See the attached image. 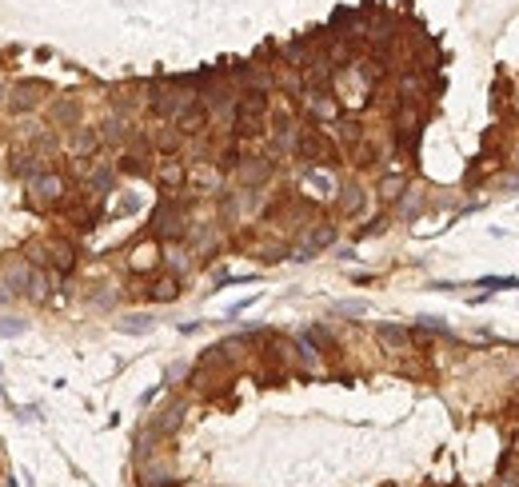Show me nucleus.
<instances>
[{
  "mask_svg": "<svg viewBox=\"0 0 519 487\" xmlns=\"http://www.w3.org/2000/svg\"><path fill=\"white\" fill-rule=\"evenodd\" d=\"M268 176H272V164H268V160H244V164H240V184H244V188L264 184Z\"/></svg>",
  "mask_w": 519,
  "mask_h": 487,
  "instance_id": "10",
  "label": "nucleus"
},
{
  "mask_svg": "<svg viewBox=\"0 0 519 487\" xmlns=\"http://www.w3.org/2000/svg\"><path fill=\"white\" fill-rule=\"evenodd\" d=\"M296 156L307 164H316V168H328V164L340 160V152H336V144H331L324 132H316V128H307L296 136Z\"/></svg>",
  "mask_w": 519,
  "mask_h": 487,
  "instance_id": "2",
  "label": "nucleus"
},
{
  "mask_svg": "<svg viewBox=\"0 0 519 487\" xmlns=\"http://www.w3.org/2000/svg\"><path fill=\"white\" fill-rule=\"evenodd\" d=\"M331 240H336V228H331V224H320V228H312V232H307L304 240L296 244V260H312L316 252H324Z\"/></svg>",
  "mask_w": 519,
  "mask_h": 487,
  "instance_id": "6",
  "label": "nucleus"
},
{
  "mask_svg": "<svg viewBox=\"0 0 519 487\" xmlns=\"http://www.w3.org/2000/svg\"><path fill=\"white\" fill-rule=\"evenodd\" d=\"M156 144H160V148H164L168 156H172V152L180 148V132H160V136H156Z\"/></svg>",
  "mask_w": 519,
  "mask_h": 487,
  "instance_id": "28",
  "label": "nucleus"
},
{
  "mask_svg": "<svg viewBox=\"0 0 519 487\" xmlns=\"http://www.w3.org/2000/svg\"><path fill=\"white\" fill-rule=\"evenodd\" d=\"M355 164H359V168H368V164H376V148L359 140V144H355Z\"/></svg>",
  "mask_w": 519,
  "mask_h": 487,
  "instance_id": "25",
  "label": "nucleus"
},
{
  "mask_svg": "<svg viewBox=\"0 0 519 487\" xmlns=\"http://www.w3.org/2000/svg\"><path fill=\"white\" fill-rule=\"evenodd\" d=\"M204 128H208V108H204V104H188V108L176 116V132H180V136H200Z\"/></svg>",
  "mask_w": 519,
  "mask_h": 487,
  "instance_id": "7",
  "label": "nucleus"
},
{
  "mask_svg": "<svg viewBox=\"0 0 519 487\" xmlns=\"http://www.w3.org/2000/svg\"><path fill=\"white\" fill-rule=\"evenodd\" d=\"M156 264V248H136V255H132V268L140 272V268H152Z\"/></svg>",
  "mask_w": 519,
  "mask_h": 487,
  "instance_id": "24",
  "label": "nucleus"
},
{
  "mask_svg": "<svg viewBox=\"0 0 519 487\" xmlns=\"http://www.w3.org/2000/svg\"><path fill=\"white\" fill-rule=\"evenodd\" d=\"M152 232L164 236V240H180L184 236V208L180 204H160L152 216Z\"/></svg>",
  "mask_w": 519,
  "mask_h": 487,
  "instance_id": "3",
  "label": "nucleus"
},
{
  "mask_svg": "<svg viewBox=\"0 0 519 487\" xmlns=\"http://www.w3.org/2000/svg\"><path fill=\"white\" fill-rule=\"evenodd\" d=\"M24 327H28L24 320H0V336H21Z\"/></svg>",
  "mask_w": 519,
  "mask_h": 487,
  "instance_id": "32",
  "label": "nucleus"
},
{
  "mask_svg": "<svg viewBox=\"0 0 519 487\" xmlns=\"http://www.w3.org/2000/svg\"><path fill=\"white\" fill-rule=\"evenodd\" d=\"M188 104H196L188 92H160V96H152V112H156V116H180Z\"/></svg>",
  "mask_w": 519,
  "mask_h": 487,
  "instance_id": "8",
  "label": "nucleus"
},
{
  "mask_svg": "<svg viewBox=\"0 0 519 487\" xmlns=\"http://www.w3.org/2000/svg\"><path fill=\"white\" fill-rule=\"evenodd\" d=\"M403 188H407L403 176H383V180H379V196H383V200H396V196H403Z\"/></svg>",
  "mask_w": 519,
  "mask_h": 487,
  "instance_id": "18",
  "label": "nucleus"
},
{
  "mask_svg": "<svg viewBox=\"0 0 519 487\" xmlns=\"http://www.w3.org/2000/svg\"><path fill=\"white\" fill-rule=\"evenodd\" d=\"M48 252H52V264H56L60 272H72V268H76V248H72L68 240H52Z\"/></svg>",
  "mask_w": 519,
  "mask_h": 487,
  "instance_id": "12",
  "label": "nucleus"
},
{
  "mask_svg": "<svg viewBox=\"0 0 519 487\" xmlns=\"http://www.w3.org/2000/svg\"><path fill=\"white\" fill-rule=\"evenodd\" d=\"M307 184L316 188V196H328V192H331V180H328V176H320V172H312V176H307Z\"/></svg>",
  "mask_w": 519,
  "mask_h": 487,
  "instance_id": "29",
  "label": "nucleus"
},
{
  "mask_svg": "<svg viewBox=\"0 0 519 487\" xmlns=\"http://www.w3.org/2000/svg\"><path fill=\"white\" fill-rule=\"evenodd\" d=\"M96 148H100V136H96L92 128H76V136H72V156H76V160H88Z\"/></svg>",
  "mask_w": 519,
  "mask_h": 487,
  "instance_id": "11",
  "label": "nucleus"
},
{
  "mask_svg": "<svg viewBox=\"0 0 519 487\" xmlns=\"http://www.w3.org/2000/svg\"><path fill=\"white\" fill-rule=\"evenodd\" d=\"M240 160H244V156H240L236 144H232V148H224V156H220V172H232V168H240Z\"/></svg>",
  "mask_w": 519,
  "mask_h": 487,
  "instance_id": "23",
  "label": "nucleus"
},
{
  "mask_svg": "<svg viewBox=\"0 0 519 487\" xmlns=\"http://www.w3.org/2000/svg\"><path fill=\"white\" fill-rule=\"evenodd\" d=\"M104 140H108V144H124V140H128L124 120H108V124H104Z\"/></svg>",
  "mask_w": 519,
  "mask_h": 487,
  "instance_id": "22",
  "label": "nucleus"
},
{
  "mask_svg": "<svg viewBox=\"0 0 519 487\" xmlns=\"http://www.w3.org/2000/svg\"><path fill=\"white\" fill-rule=\"evenodd\" d=\"M264 116H268V92L248 88L236 104V136H260L264 132Z\"/></svg>",
  "mask_w": 519,
  "mask_h": 487,
  "instance_id": "1",
  "label": "nucleus"
},
{
  "mask_svg": "<svg viewBox=\"0 0 519 487\" xmlns=\"http://www.w3.org/2000/svg\"><path fill=\"white\" fill-rule=\"evenodd\" d=\"M40 96H48L45 80H21V84L12 88L8 108H12V112H28V108H36V104H40Z\"/></svg>",
  "mask_w": 519,
  "mask_h": 487,
  "instance_id": "5",
  "label": "nucleus"
},
{
  "mask_svg": "<svg viewBox=\"0 0 519 487\" xmlns=\"http://www.w3.org/2000/svg\"><path fill=\"white\" fill-rule=\"evenodd\" d=\"M379 340L388 344V348H407V332L403 327H392V324H379Z\"/></svg>",
  "mask_w": 519,
  "mask_h": 487,
  "instance_id": "17",
  "label": "nucleus"
},
{
  "mask_svg": "<svg viewBox=\"0 0 519 487\" xmlns=\"http://www.w3.org/2000/svg\"><path fill=\"white\" fill-rule=\"evenodd\" d=\"M45 292H48V279L40 276V272H32V279H28V296H32V300H45Z\"/></svg>",
  "mask_w": 519,
  "mask_h": 487,
  "instance_id": "26",
  "label": "nucleus"
},
{
  "mask_svg": "<svg viewBox=\"0 0 519 487\" xmlns=\"http://www.w3.org/2000/svg\"><path fill=\"white\" fill-rule=\"evenodd\" d=\"M511 412H519V395H516V399H511Z\"/></svg>",
  "mask_w": 519,
  "mask_h": 487,
  "instance_id": "34",
  "label": "nucleus"
},
{
  "mask_svg": "<svg viewBox=\"0 0 519 487\" xmlns=\"http://www.w3.org/2000/svg\"><path fill=\"white\" fill-rule=\"evenodd\" d=\"M120 172H128V176H148V160H144V152H140V156H136V152H132V156H124V160H120Z\"/></svg>",
  "mask_w": 519,
  "mask_h": 487,
  "instance_id": "20",
  "label": "nucleus"
},
{
  "mask_svg": "<svg viewBox=\"0 0 519 487\" xmlns=\"http://www.w3.org/2000/svg\"><path fill=\"white\" fill-rule=\"evenodd\" d=\"M340 136L348 140V144H359V124L355 120H340Z\"/></svg>",
  "mask_w": 519,
  "mask_h": 487,
  "instance_id": "27",
  "label": "nucleus"
},
{
  "mask_svg": "<svg viewBox=\"0 0 519 487\" xmlns=\"http://www.w3.org/2000/svg\"><path fill=\"white\" fill-rule=\"evenodd\" d=\"M116 327L120 332H132V336H136V332H152V316H124Z\"/></svg>",
  "mask_w": 519,
  "mask_h": 487,
  "instance_id": "21",
  "label": "nucleus"
},
{
  "mask_svg": "<svg viewBox=\"0 0 519 487\" xmlns=\"http://www.w3.org/2000/svg\"><path fill=\"white\" fill-rule=\"evenodd\" d=\"M336 312H340V316H359V312H364V303H340Z\"/></svg>",
  "mask_w": 519,
  "mask_h": 487,
  "instance_id": "33",
  "label": "nucleus"
},
{
  "mask_svg": "<svg viewBox=\"0 0 519 487\" xmlns=\"http://www.w3.org/2000/svg\"><path fill=\"white\" fill-rule=\"evenodd\" d=\"M108 188H112V172H108V168H100V172L92 176V192H108Z\"/></svg>",
  "mask_w": 519,
  "mask_h": 487,
  "instance_id": "30",
  "label": "nucleus"
},
{
  "mask_svg": "<svg viewBox=\"0 0 519 487\" xmlns=\"http://www.w3.org/2000/svg\"><path fill=\"white\" fill-rule=\"evenodd\" d=\"M176 292H180V284H176V276H160L156 284H152V300H160V303L176 300Z\"/></svg>",
  "mask_w": 519,
  "mask_h": 487,
  "instance_id": "16",
  "label": "nucleus"
},
{
  "mask_svg": "<svg viewBox=\"0 0 519 487\" xmlns=\"http://www.w3.org/2000/svg\"><path fill=\"white\" fill-rule=\"evenodd\" d=\"M156 180H160V188H168V192H172V188H180V184H184V164L168 156V160L160 164V172H156Z\"/></svg>",
  "mask_w": 519,
  "mask_h": 487,
  "instance_id": "13",
  "label": "nucleus"
},
{
  "mask_svg": "<svg viewBox=\"0 0 519 487\" xmlns=\"http://www.w3.org/2000/svg\"><path fill=\"white\" fill-rule=\"evenodd\" d=\"M499 487H519V471H511V455L503 460V479H499Z\"/></svg>",
  "mask_w": 519,
  "mask_h": 487,
  "instance_id": "31",
  "label": "nucleus"
},
{
  "mask_svg": "<svg viewBox=\"0 0 519 487\" xmlns=\"http://www.w3.org/2000/svg\"><path fill=\"white\" fill-rule=\"evenodd\" d=\"M60 200H64V180H60L56 172L36 176V184H32V204H36V208H52V204H60Z\"/></svg>",
  "mask_w": 519,
  "mask_h": 487,
  "instance_id": "4",
  "label": "nucleus"
},
{
  "mask_svg": "<svg viewBox=\"0 0 519 487\" xmlns=\"http://www.w3.org/2000/svg\"><path fill=\"white\" fill-rule=\"evenodd\" d=\"M359 208H364V188L348 184L344 192H340V216H355Z\"/></svg>",
  "mask_w": 519,
  "mask_h": 487,
  "instance_id": "14",
  "label": "nucleus"
},
{
  "mask_svg": "<svg viewBox=\"0 0 519 487\" xmlns=\"http://www.w3.org/2000/svg\"><path fill=\"white\" fill-rule=\"evenodd\" d=\"M304 104H307V108H312L320 120H331V116H336V100H331L328 88H307V92H304Z\"/></svg>",
  "mask_w": 519,
  "mask_h": 487,
  "instance_id": "9",
  "label": "nucleus"
},
{
  "mask_svg": "<svg viewBox=\"0 0 519 487\" xmlns=\"http://www.w3.org/2000/svg\"><path fill=\"white\" fill-rule=\"evenodd\" d=\"M8 172H12V176H36V172H40V164H36V156H28V152H12Z\"/></svg>",
  "mask_w": 519,
  "mask_h": 487,
  "instance_id": "15",
  "label": "nucleus"
},
{
  "mask_svg": "<svg viewBox=\"0 0 519 487\" xmlns=\"http://www.w3.org/2000/svg\"><path fill=\"white\" fill-rule=\"evenodd\" d=\"M76 104H68V100H60V104H52V124H76Z\"/></svg>",
  "mask_w": 519,
  "mask_h": 487,
  "instance_id": "19",
  "label": "nucleus"
}]
</instances>
